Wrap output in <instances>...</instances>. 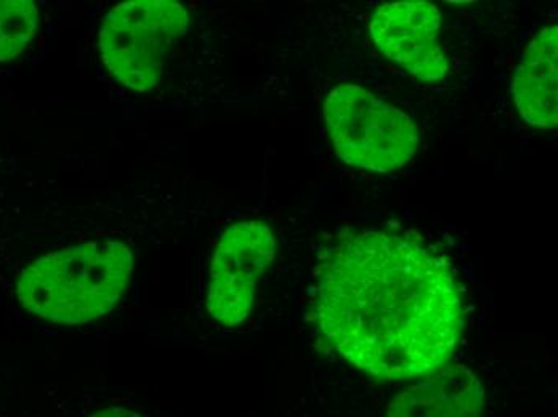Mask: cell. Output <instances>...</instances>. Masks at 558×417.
<instances>
[{"label":"cell","mask_w":558,"mask_h":417,"mask_svg":"<svg viewBox=\"0 0 558 417\" xmlns=\"http://www.w3.org/2000/svg\"><path fill=\"white\" fill-rule=\"evenodd\" d=\"M313 321L328 351L384 381L445 368L465 324L448 260L416 240L377 230L343 236L329 250Z\"/></svg>","instance_id":"cell-1"},{"label":"cell","mask_w":558,"mask_h":417,"mask_svg":"<svg viewBox=\"0 0 558 417\" xmlns=\"http://www.w3.org/2000/svg\"><path fill=\"white\" fill-rule=\"evenodd\" d=\"M134 254L122 241H92L46 254L20 274L16 296L37 318L80 327L114 310L128 291Z\"/></svg>","instance_id":"cell-2"},{"label":"cell","mask_w":558,"mask_h":417,"mask_svg":"<svg viewBox=\"0 0 558 417\" xmlns=\"http://www.w3.org/2000/svg\"><path fill=\"white\" fill-rule=\"evenodd\" d=\"M190 26L189 9L175 0L119 3L101 23V61L116 83L145 94L161 83L166 61Z\"/></svg>","instance_id":"cell-3"},{"label":"cell","mask_w":558,"mask_h":417,"mask_svg":"<svg viewBox=\"0 0 558 417\" xmlns=\"http://www.w3.org/2000/svg\"><path fill=\"white\" fill-rule=\"evenodd\" d=\"M325 121L337 156L353 168L387 174L416 155L418 134L413 120L355 84L329 91Z\"/></svg>","instance_id":"cell-4"},{"label":"cell","mask_w":558,"mask_h":417,"mask_svg":"<svg viewBox=\"0 0 558 417\" xmlns=\"http://www.w3.org/2000/svg\"><path fill=\"white\" fill-rule=\"evenodd\" d=\"M277 246L274 230L262 220H246L225 230L210 260L207 284V314L214 321L234 328L247 320Z\"/></svg>","instance_id":"cell-5"},{"label":"cell","mask_w":558,"mask_h":417,"mask_svg":"<svg viewBox=\"0 0 558 417\" xmlns=\"http://www.w3.org/2000/svg\"><path fill=\"white\" fill-rule=\"evenodd\" d=\"M440 29V10L425 0L384 3L369 25L377 49L422 83L447 77L449 64Z\"/></svg>","instance_id":"cell-6"},{"label":"cell","mask_w":558,"mask_h":417,"mask_svg":"<svg viewBox=\"0 0 558 417\" xmlns=\"http://www.w3.org/2000/svg\"><path fill=\"white\" fill-rule=\"evenodd\" d=\"M485 389L468 366H445L398 393L389 417H482Z\"/></svg>","instance_id":"cell-7"},{"label":"cell","mask_w":558,"mask_h":417,"mask_svg":"<svg viewBox=\"0 0 558 417\" xmlns=\"http://www.w3.org/2000/svg\"><path fill=\"white\" fill-rule=\"evenodd\" d=\"M513 100L523 120L537 128L558 122V28L541 29L523 52L512 81Z\"/></svg>","instance_id":"cell-8"},{"label":"cell","mask_w":558,"mask_h":417,"mask_svg":"<svg viewBox=\"0 0 558 417\" xmlns=\"http://www.w3.org/2000/svg\"><path fill=\"white\" fill-rule=\"evenodd\" d=\"M39 26L33 0H0V63L25 52Z\"/></svg>","instance_id":"cell-9"},{"label":"cell","mask_w":558,"mask_h":417,"mask_svg":"<svg viewBox=\"0 0 558 417\" xmlns=\"http://www.w3.org/2000/svg\"><path fill=\"white\" fill-rule=\"evenodd\" d=\"M90 417H143L132 409L121 408V406H112V408H105L101 412L94 413Z\"/></svg>","instance_id":"cell-10"}]
</instances>
